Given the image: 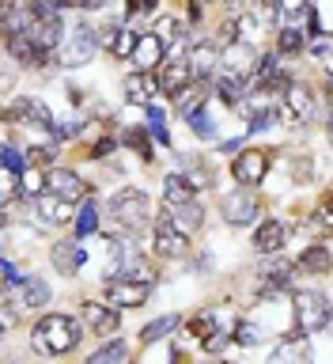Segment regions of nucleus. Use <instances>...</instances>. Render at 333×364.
<instances>
[{
  "mask_svg": "<svg viewBox=\"0 0 333 364\" xmlns=\"http://www.w3.org/2000/svg\"><path fill=\"white\" fill-rule=\"evenodd\" d=\"M239 148H246V136H239V141H224L220 152H239Z\"/></svg>",
  "mask_w": 333,
  "mask_h": 364,
  "instance_id": "obj_50",
  "label": "nucleus"
},
{
  "mask_svg": "<svg viewBox=\"0 0 333 364\" xmlns=\"http://www.w3.org/2000/svg\"><path fill=\"white\" fill-rule=\"evenodd\" d=\"M269 258H273V262H266V266H261V292H280V289H288L295 266H292V262H284L280 255H269Z\"/></svg>",
  "mask_w": 333,
  "mask_h": 364,
  "instance_id": "obj_20",
  "label": "nucleus"
},
{
  "mask_svg": "<svg viewBox=\"0 0 333 364\" xmlns=\"http://www.w3.org/2000/svg\"><path fill=\"white\" fill-rule=\"evenodd\" d=\"M129 61L136 65V73H155V68L167 61V46L159 42L152 31H148V34H136V46H133Z\"/></svg>",
  "mask_w": 333,
  "mask_h": 364,
  "instance_id": "obj_12",
  "label": "nucleus"
},
{
  "mask_svg": "<svg viewBox=\"0 0 333 364\" xmlns=\"http://www.w3.org/2000/svg\"><path fill=\"white\" fill-rule=\"evenodd\" d=\"M99 220H102V209H99V198H84V205H80V213L72 216L76 224V235H95L99 232Z\"/></svg>",
  "mask_w": 333,
  "mask_h": 364,
  "instance_id": "obj_29",
  "label": "nucleus"
},
{
  "mask_svg": "<svg viewBox=\"0 0 333 364\" xmlns=\"http://www.w3.org/2000/svg\"><path fill=\"white\" fill-rule=\"evenodd\" d=\"M125 99H129L133 107L155 102V76L152 73H129L125 76Z\"/></svg>",
  "mask_w": 333,
  "mask_h": 364,
  "instance_id": "obj_24",
  "label": "nucleus"
},
{
  "mask_svg": "<svg viewBox=\"0 0 333 364\" xmlns=\"http://www.w3.org/2000/svg\"><path fill=\"white\" fill-rule=\"evenodd\" d=\"M80 318H84V326L95 330V334H118V326H121V315L114 311L110 304H95V300H87L80 307Z\"/></svg>",
  "mask_w": 333,
  "mask_h": 364,
  "instance_id": "obj_15",
  "label": "nucleus"
},
{
  "mask_svg": "<svg viewBox=\"0 0 333 364\" xmlns=\"http://www.w3.org/2000/svg\"><path fill=\"white\" fill-rule=\"evenodd\" d=\"M34 209H38L42 213V224H68V220H72V205H68V201H61V198H53V193H38V198H34Z\"/></svg>",
  "mask_w": 333,
  "mask_h": 364,
  "instance_id": "obj_25",
  "label": "nucleus"
},
{
  "mask_svg": "<svg viewBox=\"0 0 333 364\" xmlns=\"http://www.w3.org/2000/svg\"><path fill=\"white\" fill-rule=\"evenodd\" d=\"M102 296H107V304L114 307V311H121V307H144L148 296H152V284H148V281L107 277V284H102Z\"/></svg>",
  "mask_w": 333,
  "mask_h": 364,
  "instance_id": "obj_6",
  "label": "nucleus"
},
{
  "mask_svg": "<svg viewBox=\"0 0 333 364\" xmlns=\"http://www.w3.org/2000/svg\"><path fill=\"white\" fill-rule=\"evenodd\" d=\"M216 330H220V315H216V311H201V315L190 318V334H197L201 341L209 334H216Z\"/></svg>",
  "mask_w": 333,
  "mask_h": 364,
  "instance_id": "obj_35",
  "label": "nucleus"
},
{
  "mask_svg": "<svg viewBox=\"0 0 333 364\" xmlns=\"http://www.w3.org/2000/svg\"><path fill=\"white\" fill-rule=\"evenodd\" d=\"M186 61H190L193 80H197V84H209V80L216 76V68H220V50H216L212 42H201L186 53Z\"/></svg>",
  "mask_w": 333,
  "mask_h": 364,
  "instance_id": "obj_16",
  "label": "nucleus"
},
{
  "mask_svg": "<svg viewBox=\"0 0 333 364\" xmlns=\"http://www.w3.org/2000/svg\"><path fill=\"white\" fill-rule=\"evenodd\" d=\"M227 4H231L235 11H254V8L261 4V0H227Z\"/></svg>",
  "mask_w": 333,
  "mask_h": 364,
  "instance_id": "obj_49",
  "label": "nucleus"
},
{
  "mask_svg": "<svg viewBox=\"0 0 333 364\" xmlns=\"http://www.w3.org/2000/svg\"><path fill=\"white\" fill-rule=\"evenodd\" d=\"M53 156H57L53 144H34V148H27V159H23V164L42 167V164H53Z\"/></svg>",
  "mask_w": 333,
  "mask_h": 364,
  "instance_id": "obj_42",
  "label": "nucleus"
},
{
  "mask_svg": "<svg viewBox=\"0 0 333 364\" xmlns=\"http://www.w3.org/2000/svg\"><path fill=\"white\" fill-rule=\"evenodd\" d=\"M114 148H118V141H114V136H99V141H95V148H91V156H110L114 152Z\"/></svg>",
  "mask_w": 333,
  "mask_h": 364,
  "instance_id": "obj_46",
  "label": "nucleus"
},
{
  "mask_svg": "<svg viewBox=\"0 0 333 364\" xmlns=\"http://www.w3.org/2000/svg\"><path fill=\"white\" fill-rule=\"evenodd\" d=\"M125 11H155V0H129Z\"/></svg>",
  "mask_w": 333,
  "mask_h": 364,
  "instance_id": "obj_48",
  "label": "nucleus"
},
{
  "mask_svg": "<svg viewBox=\"0 0 333 364\" xmlns=\"http://www.w3.org/2000/svg\"><path fill=\"white\" fill-rule=\"evenodd\" d=\"M231 338L239 341V346H258V341H261V326L250 323V318H239L235 330H231Z\"/></svg>",
  "mask_w": 333,
  "mask_h": 364,
  "instance_id": "obj_38",
  "label": "nucleus"
},
{
  "mask_svg": "<svg viewBox=\"0 0 333 364\" xmlns=\"http://www.w3.org/2000/svg\"><path fill=\"white\" fill-rule=\"evenodd\" d=\"M45 190V182H42V171L38 167H23V175H19V193L23 198H38V193Z\"/></svg>",
  "mask_w": 333,
  "mask_h": 364,
  "instance_id": "obj_34",
  "label": "nucleus"
},
{
  "mask_svg": "<svg viewBox=\"0 0 333 364\" xmlns=\"http://www.w3.org/2000/svg\"><path fill=\"white\" fill-rule=\"evenodd\" d=\"M277 73H284V68H280V57H277V53H269V57H258V65H254V73H250V76L258 80V91H261Z\"/></svg>",
  "mask_w": 333,
  "mask_h": 364,
  "instance_id": "obj_33",
  "label": "nucleus"
},
{
  "mask_svg": "<svg viewBox=\"0 0 333 364\" xmlns=\"http://www.w3.org/2000/svg\"><path fill=\"white\" fill-rule=\"evenodd\" d=\"M42 182H45V193H53V198H61V201H68V205L84 201L87 193H91L87 182L80 178L76 171H68V167H50V171L42 175Z\"/></svg>",
  "mask_w": 333,
  "mask_h": 364,
  "instance_id": "obj_10",
  "label": "nucleus"
},
{
  "mask_svg": "<svg viewBox=\"0 0 333 364\" xmlns=\"http://www.w3.org/2000/svg\"><path fill=\"white\" fill-rule=\"evenodd\" d=\"M295 269H307V273H329V247L326 243H315L307 247L300 262H295Z\"/></svg>",
  "mask_w": 333,
  "mask_h": 364,
  "instance_id": "obj_31",
  "label": "nucleus"
},
{
  "mask_svg": "<svg viewBox=\"0 0 333 364\" xmlns=\"http://www.w3.org/2000/svg\"><path fill=\"white\" fill-rule=\"evenodd\" d=\"M220 213H224V220L231 224V228H246V224L258 220L261 201L254 198V190H250V186H239V190H231V193L220 201Z\"/></svg>",
  "mask_w": 333,
  "mask_h": 364,
  "instance_id": "obj_8",
  "label": "nucleus"
},
{
  "mask_svg": "<svg viewBox=\"0 0 333 364\" xmlns=\"http://www.w3.org/2000/svg\"><path fill=\"white\" fill-rule=\"evenodd\" d=\"M11 8H19V4H16V0H0V11H4V16H8V11H11Z\"/></svg>",
  "mask_w": 333,
  "mask_h": 364,
  "instance_id": "obj_52",
  "label": "nucleus"
},
{
  "mask_svg": "<svg viewBox=\"0 0 333 364\" xmlns=\"http://www.w3.org/2000/svg\"><path fill=\"white\" fill-rule=\"evenodd\" d=\"M269 364H315V349H311V338L307 334H295V338H280L269 353Z\"/></svg>",
  "mask_w": 333,
  "mask_h": 364,
  "instance_id": "obj_13",
  "label": "nucleus"
},
{
  "mask_svg": "<svg viewBox=\"0 0 333 364\" xmlns=\"http://www.w3.org/2000/svg\"><path fill=\"white\" fill-rule=\"evenodd\" d=\"M197 198V186L190 182V175H167L163 182V205H186Z\"/></svg>",
  "mask_w": 333,
  "mask_h": 364,
  "instance_id": "obj_28",
  "label": "nucleus"
},
{
  "mask_svg": "<svg viewBox=\"0 0 333 364\" xmlns=\"http://www.w3.org/2000/svg\"><path fill=\"white\" fill-rule=\"evenodd\" d=\"M167 216H170V224H175L182 235H193L204 224V209L197 205V198L186 201V205H167Z\"/></svg>",
  "mask_w": 333,
  "mask_h": 364,
  "instance_id": "obj_22",
  "label": "nucleus"
},
{
  "mask_svg": "<svg viewBox=\"0 0 333 364\" xmlns=\"http://www.w3.org/2000/svg\"><path fill=\"white\" fill-rule=\"evenodd\" d=\"M50 262H53V269H57V273L72 277V273L84 269L87 250H84V243H80V239H61V243H53V250H50Z\"/></svg>",
  "mask_w": 333,
  "mask_h": 364,
  "instance_id": "obj_14",
  "label": "nucleus"
},
{
  "mask_svg": "<svg viewBox=\"0 0 333 364\" xmlns=\"http://www.w3.org/2000/svg\"><path fill=\"white\" fill-rule=\"evenodd\" d=\"M84 364H129V346L114 338V341H107V346H99Z\"/></svg>",
  "mask_w": 333,
  "mask_h": 364,
  "instance_id": "obj_30",
  "label": "nucleus"
},
{
  "mask_svg": "<svg viewBox=\"0 0 333 364\" xmlns=\"http://www.w3.org/2000/svg\"><path fill=\"white\" fill-rule=\"evenodd\" d=\"M284 239H288L284 224H280V220H266V224L254 232V250H258V255H266V258H269V255H280V250H284Z\"/></svg>",
  "mask_w": 333,
  "mask_h": 364,
  "instance_id": "obj_23",
  "label": "nucleus"
},
{
  "mask_svg": "<svg viewBox=\"0 0 333 364\" xmlns=\"http://www.w3.org/2000/svg\"><path fill=\"white\" fill-rule=\"evenodd\" d=\"M99 46H107L114 57H129L133 46H136V31H129V27H107V31H99Z\"/></svg>",
  "mask_w": 333,
  "mask_h": 364,
  "instance_id": "obj_26",
  "label": "nucleus"
},
{
  "mask_svg": "<svg viewBox=\"0 0 333 364\" xmlns=\"http://www.w3.org/2000/svg\"><path fill=\"white\" fill-rule=\"evenodd\" d=\"M4 38H8V34H4V23H0V50H4Z\"/></svg>",
  "mask_w": 333,
  "mask_h": 364,
  "instance_id": "obj_54",
  "label": "nucleus"
},
{
  "mask_svg": "<svg viewBox=\"0 0 333 364\" xmlns=\"http://www.w3.org/2000/svg\"><path fill=\"white\" fill-rule=\"evenodd\" d=\"M152 250L155 258H167V262H178L190 255V235H182L175 224H170L167 213H159V220L152 228Z\"/></svg>",
  "mask_w": 333,
  "mask_h": 364,
  "instance_id": "obj_5",
  "label": "nucleus"
},
{
  "mask_svg": "<svg viewBox=\"0 0 333 364\" xmlns=\"http://www.w3.org/2000/svg\"><path fill=\"white\" fill-rule=\"evenodd\" d=\"M175 326H178V315H159L155 323H148V326L141 330V338L148 341V346H152V341H163Z\"/></svg>",
  "mask_w": 333,
  "mask_h": 364,
  "instance_id": "obj_32",
  "label": "nucleus"
},
{
  "mask_svg": "<svg viewBox=\"0 0 333 364\" xmlns=\"http://www.w3.org/2000/svg\"><path fill=\"white\" fill-rule=\"evenodd\" d=\"M0 167H4L8 171V175H23V167H27V164H23V156H19V148L16 144H0Z\"/></svg>",
  "mask_w": 333,
  "mask_h": 364,
  "instance_id": "obj_39",
  "label": "nucleus"
},
{
  "mask_svg": "<svg viewBox=\"0 0 333 364\" xmlns=\"http://www.w3.org/2000/svg\"><path fill=\"white\" fill-rule=\"evenodd\" d=\"M8 118H11V122H34V125H42V129H53L50 107H45L42 99H31V95H23L16 107L8 110Z\"/></svg>",
  "mask_w": 333,
  "mask_h": 364,
  "instance_id": "obj_19",
  "label": "nucleus"
},
{
  "mask_svg": "<svg viewBox=\"0 0 333 364\" xmlns=\"http://www.w3.org/2000/svg\"><path fill=\"white\" fill-rule=\"evenodd\" d=\"M209 87H212L224 102H231V107H243V99H246V80L227 76V73H216V76L209 80Z\"/></svg>",
  "mask_w": 333,
  "mask_h": 364,
  "instance_id": "obj_27",
  "label": "nucleus"
},
{
  "mask_svg": "<svg viewBox=\"0 0 333 364\" xmlns=\"http://www.w3.org/2000/svg\"><path fill=\"white\" fill-rule=\"evenodd\" d=\"M80 341H84V323L72 315H45V318H38V326L31 334V346L42 357H65Z\"/></svg>",
  "mask_w": 333,
  "mask_h": 364,
  "instance_id": "obj_1",
  "label": "nucleus"
},
{
  "mask_svg": "<svg viewBox=\"0 0 333 364\" xmlns=\"http://www.w3.org/2000/svg\"><path fill=\"white\" fill-rule=\"evenodd\" d=\"M11 289H16V304L31 307V311H34V307L50 304V284H45L42 277H19Z\"/></svg>",
  "mask_w": 333,
  "mask_h": 364,
  "instance_id": "obj_21",
  "label": "nucleus"
},
{
  "mask_svg": "<svg viewBox=\"0 0 333 364\" xmlns=\"http://www.w3.org/2000/svg\"><path fill=\"white\" fill-rule=\"evenodd\" d=\"M16 323H19V311L4 300V296H0V334H8V330L16 326Z\"/></svg>",
  "mask_w": 333,
  "mask_h": 364,
  "instance_id": "obj_45",
  "label": "nucleus"
},
{
  "mask_svg": "<svg viewBox=\"0 0 333 364\" xmlns=\"http://www.w3.org/2000/svg\"><path fill=\"white\" fill-rule=\"evenodd\" d=\"M186 122H190V129L201 136V141H212L216 136V125L209 122V114H204V107L201 110H193V114H186Z\"/></svg>",
  "mask_w": 333,
  "mask_h": 364,
  "instance_id": "obj_40",
  "label": "nucleus"
},
{
  "mask_svg": "<svg viewBox=\"0 0 333 364\" xmlns=\"http://www.w3.org/2000/svg\"><path fill=\"white\" fill-rule=\"evenodd\" d=\"M254 65H258L254 46H250L246 38H231L227 46H220V68H216V73H227V76L250 80V73H254Z\"/></svg>",
  "mask_w": 333,
  "mask_h": 364,
  "instance_id": "obj_9",
  "label": "nucleus"
},
{
  "mask_svg": "<svg viewBox=\"0 0 333 364\" xmlns=\"http://www.w3.org/2000/svg\"><path fill=\"white\" fill-rule=\"evenodd\" d=\"M148 133H152L159 144H170V136H167V114L159 110L155 102H148Z\"/></svg>",
  "mask_w": 333,
  "mask_h": 364,
  "instance_id": "obj_36",
  "label": "nucleus"
},
{
  "mask_svg": "<svg viewBox=\"0 0 333 364\" xmlns=\"http://www.w3.org/2000/svg\"><path fill=\"white\" fill-rule=\"evenodd\" d=\"M178 31H182V27H178V19H159L152 34H155V38L163 42V46H170V42H178Z\"/></svg>",
  "mask_w": 333,
  "mask_h": 364,
  "instance_id": "obj_43",
  "label": "nucleus"
},
{
  "mask_svg": "<svg viewBox=\"0 0 333 364\" xmlns=\"http://www.w3.org/2000/svg\"><path fill=\"white\" fill-rule=\"evenodd\" d=\"M269 164H273L269 148H246V152H235V159H231V175H235V182H243V186L254 190L258 182H266Z\"/></svg>",
  "mask_w": 333,
  "mask_h": 364,
  "instance_id": "obj_7",
  "label": "nucleus"
},
{
  "mask_svg": "<svg viewBox=\"0 0 333 364\" xmlns=\"http://www.w3.org/2000/svg\"><path fill=\"white\" fill-rule=\"evenodd\" d=\"M4 46H8V53L16 57L19 65H27V68H42L45 61H50V53H45L42 46H34L23 31H11L8 38H4Z\"/></svg>",
  "mask_w": 333,
  "mask_h": 364,
  "instance_id": "obj_17",
  "label": "nucleus"
},
{
  "mask_svg": "<svg viewBox=\"0 0 333 364\" xmlns=\"http://www.w3.org/2000/svg\"><path fill=\"white\" fill-rule=\"evenodd\" d=\"M125 144L133 148V152H141V159H152V141H148V133L144 129H125Z\"/></svg>",
  "mask_w": 333,
  "mask_h": 364,
  "instance_id": "obj_41",
  "label": "nucleus"
},
{
  "mask_svg": "<svg viewBox=\"0 0 333 364\" xmlns=\"http://www.w3.org/2000/svg\"><path fill=\"white\" fill-rule=\"evenodd\" d=\"M11 84H16V80H11L8 73H0V87H11Z\"/></svg>",
  "mask_w": 333,
  "mask_h": 364,
  "instance_id": "obj_53",
  "label": "nucleus"
},
{
  "mask_svg": "<svg viewBox=\"0 0 333 364\" xmlns=\"http://www.w3.org/2000/svg\"><path fill=\"white\" fill-rule=\"evenodd\" d=\"M326 53H329V46H326V34H318V42H315V57H322V61H326Z\"/></svg>",
  "mask_w": 333,
  "mask_h": 364,
  "instance_id": "obj_51",
  "label": "nucleus"
},
{
  "mask_svg": "<svg viewBox=\"0 0 333 364\" xmlns=\"http://www.w3.org/2000/svg\"><path fill=\"white\" fill-rule=\"evenodd\" d=\"M53 133L57 136H76L80 133V122H68V125L65 122H53Z\"/></svg>",
  "mask_w": 333,
  "mask_h": 364,
  "instance_id": "obj_47",
  "label": "nucleus"
},
{
  "mask_svg": "<svg viewBox=\"0 0 333 364\" xmlns=\"http://www.w3.org/2000/svg\"><path fill=\"white\" fill-rule=\"evenodd\" d=\"M4 224H8V216H4V213H0V228H4Z\"/></svg>",
  "mask_w": 333,
  "mask_h": 364,
  "instance_id": "obj_56",
  "label": "nucleus"
},
{
  "mask_svg": "<svg viewBox=\"0 0 333 364\" xmlns=\"http://www.w3.org/2000/svg\"><path fill=\"white\" fill-rule=\"evenodd\" d=\"M4 289H8V284H4V277H0V296H4Z\"/></svg>",
  "mask_w": 333,
  "mask_h": 364,
  "instance_id": "obj_55",
  "label": "nucleus"
},
{
  "mask_svg": "<svg viewBox=\"0 0 333 364\" xmlns=\"http://www.w3.org/2000/svg\"><path fill=\"white\" fill-rule=\"evenodd\" d=\"M280 114H288V118L295 122H311V114H315V95H311V87H303V84H288V91L280 95Z\"/></svg>",
  "mask_w": 333,
  "mask_h": 364,
  "instance_id": "obj_18",
  "label": "nucleus"
},
{
  "mask_svg": "<svg viewBox=\"0 0 333 364\" xmlns=\"http://www.w3.org/2000/svg\"><path fill=\"white\" fill-rule=\"evenodd\" d=\"M95 50H99V31L91 27V23H76V27L61 38V65L80 68V65L95 61Z\"/></svg>",
  "mask_w": 333,
  "mask_h": 364,
  "instance_id": "obj_4",
  "label": "nucleus"
},
{
  "mask_svg": "<svg viewBox=\"0 0 333 364\" xmlns=\"http://www.w3.org/2000/svg\"><path fill=\"white\" fill-rule=\"evenodd\" d=\"M152 76H155V91H159V95H167V99H178L182 91L193 84V73H190V61H186V57L163 61Z\"/></svg>",
  "mask_w": 333,
  "mask_h": 364,
  "instance_id": "obj_11",
  "label": "nucleus"
},
{
  "mask_svg": "<svg viewBox=\"0 0 333 364\" xmlns=\"http://www.w3.org/2000/svg\"><path fill=\"white\" fill-rule=\"evenodd\" d=\"M292 315H295V330L300 334H318V330H326V323H329V304H326V296L322 292H295L292 296Z\"/></svg>",
  "mask_w": 333,
  "mask_h": 364,
  "instance_id": "obj_3",
  "label": "nucleus"
},
{
  "mask_svg": "<svg viewBox=\"0 0 333 364\" xmlns=\"http://www.w3.org/2000/svg\"><path fill=\"white\" fill-rule=\"evenodd\" d=\"M107 213L114 216V224L125 228V232H141V228L152 224V201H148V193L136 190V186H125V190L114 193Z\"/></svg>",
  "mask_w": 333,
  "mask_h": 364,
  "instance_id": "obj_2",
  "label": "nucleus"
},
{
  "mask_svg": "<svg viewBox=\"0 0 333 364\" xmlns=\"http://www.w3.org/2000/svg\"><path fill=\"white\" fill-rule=\"evenodd\" d=\"M303 46H307V34H303V31L280 27V34H277V50H280V53H300Z\"/></svg>",
  "mask_w": 333,
  "mask_h": 364,
  "instance_id": "obj_37",
  "label": "nucleus"
},
{
  "mask_svg": "<svg viewBox=\"0 0 333 364\" xmlns=\"http://www.w3.org/2000/svg\"><path fill=\"white\" fill-rule=\"evenodd\" d=\"M16 193H19V178L4 171V175H0V213H4V205L16 198Z\"/></svg>",
  "mask_w": 333,
  "mask_h": 364,
  "instance_id": "obj_44",
  "label": "nucleus"
}]
</instances>
